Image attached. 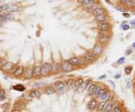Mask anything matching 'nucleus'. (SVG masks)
<instances>
[{"instance_id":"35","label":"nucleus","mask_w":135,"mask_h":112,"mask_svg":"<svg viewBox=\"0 0 135 112\" xmlns=\"http://www.w3.org/2000/svg\"><path fill=\"white\" fill-rule=\"evenodd\" d=\"M130 9H134L135 8V0H129L128 6H127Z\"/></svg>"},{"instance_id":"33","label":"nucleus","mask_w":135,"mask_h":112,"mask_svg":"<svg viewBox=\"0 0 135 112\" xmlns=\"http://www.w3.org/2000/svg\"><path fill=\"white\" fill-rule=\"evenodd\" d=\"M67 87L68 88V90H71V89H73L74 87V81L73 80H68V83H67Z\"/></svg>"},{"instance_id":"32","label":"nucleus","mask_w":135,"mask_h":112,"mask_svg":"<svg viewBox=\"0 0 135 112\" xmlns=\"http://www.w3.org/2000/svg\"><path fill=\"white\" fill-rule=\"evenodd\" d=\"M111 112H122V108L119 105H114Z\"/></svg>"},{"instance_id":"2","label":"nucleus","mask_w":135,"mask_h":112,"mask_svg":"<svg viewBox=\"0 0 135 112\" xmlns=\"http://www.w3.org/2000/svg\"><path fill=\"white\" fill-rule=\"evenodd\" d=\"M52 64L48 62H45L41 65V75L42 77H47L51 74Z\"/></svg>"},{"instance_id":"23","label":"nucleus","mask_w":135,"mask_h":112,"mask_svg":"<svg viewBox=\"0 0 135 112\" xmlns=\"http://www.w3.org/2000/svg\"><path fill=\"white\" fill-rule=\"evenodd\" d=\"M110 92L107 90L103 95L100 96L98 99H99L100 100H101V102H106V101H108V99H109V97H110Z\"/></svg>"},{"instance_id":"56","label":"nucleus","mask_w":135,"mask_h":112,"mask_svg":"<svg viewBox=\"0 0 135 112\" xmlns=\"http://www.w3.org/2000/svg\"><path fill=\"white\" fill-rule=\"evenodd\" d=\"M2 26V22H0V28Z\"/></svg>"},{"instance_id":"31","label":"nucleus","mask_w":135,"mask_h":112,"mask_svg":"<svg viewBox=\"0 0 135 112\" xmlns=\"http://www.w3.org/2000/svg\"><path fill=\"white\" fill-rule=\"evenodd\" d=\"M116 8V9L118 10L119 11H120V12H122V13H124V12H127V8L126 7H123V6H121V5H116L115 6Z\"/></svg>"},{"instance_id":"43","label":"nucleus","mask_w":135,"mask_h":112,"mask_svg":"<svg viewBox=\"0 0 135 112\" xmlns=\"http://www.w3.org/2000/svg\"><path fill=\"white\" fill-rule=\"evenodd\" d=\"M113 98H114V94H113V93H110V97H109V99H108V101H109V102H112V101H113Z\"/></svg>"},{"instance_id":"48","label":"nucleus","mask_w":135,"mask_h":112,"mask_svg":"<svg viewBox=\"0 0 135 112\" xmlns=\"http://www.w3.org/2000/svg\"><path fill=\"white\" fill-rule=\"evenodd\" d=\"M106 78V75H103L101 76H100L99 78H98V80H103V79H104Z\"/></svg>"},{"instance_id":"47","label":"nucleus","mask_w":135,"mask_h":112,"mask_svg":"<svg viewBox=\"0 0 135 112\" xmlns=\"http://www.w3.org/2000/svg\"><path fill=\"white\" fill-rule=\"evenodd\" d=\"M83 2H84V0H77V2L79 5H83Z\"/></svg>"},{"instance_id":"29","label":"nucleus","mask_w":135,"mask_h":112,"mask_svg":"<svg viewBox=\"0 0 135 112\" xmlns=\"http://www.w3.org/2000/svg\"><path fill=\"white\" fill-rule=\"evenodd\" d=\"M84 82V80H83V78H77L75 81H74V85H75V87L76 89H77L78 87H80L81 85H82Z\"/></svg>"},{"instance_id":"50","label":"nucleus","mask_w":135,"mask_h":112,"mask_svg":"<svg viewBox=\"0 0 135 112\" xmlns=\"http://www.w3.org/2000/svg\"><path fill=\"white\" fill-rule=\"evenodd\" d=\"M109 83L112 85V86H113V88L115 87V84H114V83H113V81H112V80H109Z\"/></svg>"},{"instance_id":"14","label":"nucleus","mask_w":135,"mask_h":112,"mask_svg":"<svg viewBox=\"0 0 135 112\" xmlns=\"http://www.w3.org/2000/svg\"><path fill=\"white\" fill-rule=\"evenodd\" d=\"M106 13V10L105 8H104L101 5H99L97 6V8L92 11V13L91 14L92 15H93V16H97V15H99V14H104Z\"/></svg>"},{"instance_id":"41","label":"nucleus","mask_w":135,"mask_h":112,"mask_svg":"<svg viewBox=\"0 0 135 112\" xmlns=\"http://www.w3.org/2000/svg\"><path fill=\"white\" fill-rule=\"evenodd\" d=\"M122 16L125 18H129L131 17V14L128 12H124V13H122Z\"/></svg>"},{"instance_id":"59","label":"nucleus","mask_w":135,"mask_h":112,"mask_svg":"<svg viewBox=\"0 0 135 112\" xmlns=\"http://www.w3.org/2000/svg\"><path fill=\"white\" fill-rule=\"evenodd\" d=\"M115 1H119V0H115Z\"/></svg>"},{"instance_id":"40","label":"nucleus","mask_w":135,"mask_h":112,"mask_svg":"<svg viewBox=\"0 0 135 112\" xmlns=\"http://www.w3.org/2000/svg\"><path fill=\"white\" fill-rule=\"evenodd\" d=\"M131 53H132V49L129 48V49H128V50L126 51L125 55H126V56H129L130 54H131Z\"/></svg>"},{"instance_id":"21","label":"nucleus","mask_w":135,"mask_h":112,"mask_svg":"<svg viewBox=\"0 0 135 112\" xmlns=\"http://www.w3.org/2000/svg\"><path fill=\"white\" fill-rule=\"evenodd\" d=\"M98 37H101V38H110L111 36H112V33L110 32H107V31H100V30H98Z\"/></svg>"},{"instance_id":"51","label":"nucleus","mask_w":135,"mask_h":112,"mask_svg":"<svg viewBox=\"0 0 135 112\" xmlns=\"http://www.w3.org/2000/svg\"><path fill=\"white\" fill-rule=\"evenodd\" d=\"M11 112H20V110H19V109H13L12 111H11Z\"/></svg>"},{"instance_id":"36","label":"nucleus","mask_w":135,"mask_h":112,"mask_svg":"<svg viewBox=\"0 0 135 112\" xmlns=\"http://www.w3.org/2000/svg\"><path fill=\"white\" fill-rule=\"evenodd\" d=\"M129 0H119V5L123 6V7H127L128 6Z\"/></svg>"},{"instance_id":"34","label":"nucleus","mask_w":135,"mask_h":112,"mask_svg":"<svg viewBox=\"0 0 135 112\" xmlns=\"http://www.w3.org/2000/svg\"><path fill=\"white\" fill-rule=\"evenodd\" d=\"M132 70H133V68L132 66H131V65H128V66H126L125 68V72L127 75H129L131 74Z\"/></svg>"},{"instance_id":"6","label":"nucleus","mask_w":135,"mask_h":112,"mask_svg":"<svg viewBox=\"0 0 135 112\" xmlns=\"http://www.w3.org/2000/svg\"><path fill=\"white\" fill-rule=\"evenodd\" d=\"M32 78H40L41 75V65H35L32 67Z\"/></svg>"},{"instance_id":"5","label":"nucleus","mask_w":135,"mask_h":112,"mask_svg":"<svg viewBox=\"0 0 135 112\" xmlns=\"http://www.w3.org/2000/svg\"><path fill=\"white\" fill-rule=\"evenodd\" d=\"M62 64V71L64 72H71L74 71V67L68 63V60H65L61 63Z\"/></svg>"},{"instance_id":"19","label":"nucleus","mask_w":135,"mask_h":112,"mask_svg":"<svg viewBox=\"0 0 135 112\" xmlns=\"http://www.w3.org/2000/svg\"><path fill=\"white\" fill-rule=\"evenodd\" d=\"M110 38H101V37H98V44H101L102 46H106L110 42Z\"/></svg>"},{"instance_id":"45","label":"nucleus","mask_w":135,"mask_h":112,"mask_svg":"<svg viewBox=\"0 0 135 112\" xmlns=\"http://www.w3.org/2000/svg\"><path fill=\"white\" fill-rule=\"evenodd\" d=\"M42 85H44V83H41V84L36 83L35 84H34V87H39L40 86H42Z\"/></svg>"},{"instance_id":"8","label":"nucleus","mask_w":135,"mask_h":112,"mask_svg":"<svg viewBox=\"0 0 135 112\" xmlns=\"http://www.w3.org/2000/svg\"><path fill=\"white\" fill-rule=\"evenodd\" d=\"M25 72V67L23 65H19L16 68L14 69V72H13V75L17 78H20V77L23 76Z\"/></svg>"},{"instance_id":"27","label":"nucleus","mask_w":135,"mask_h":112,"mask_svg":"<svg viewBox=\"0 0 135 112\" xmlns=\"http://www.w3.org/2000/svg\"><path fill=\"white\" fill-rule=\"evenodd\" d=\"M114 106V104L112 102H109L107 103V105L104 109V112H111L113 110V108Z\"/></svg>"},{"instance_id":"57","label":"nucleus","mask_w":135,"mask_h":112,"mask_svg":"<svg viewBox=\"0 0 135 112\" xmlns=\"http://www.w3.org/2000/svg\"><path fill=\"white\" fill-rule=\"evenodd\" d=\"M3 112H9V111H8V110H5Z\"/></svg>"},{"instance_id":"46","label":"nucleus","mask_w":135,"mask_h":112,"mask_svg":"<svg viewBox=\"0 0 135 112\" xmlns=\"http://www.w3.org/2000/svg\"><path fill=\"white\" fill-rule=\"evenodd\" d=\"M6 99V96L5 95V96H2L0 97V102H3V101H5V100Z\"/></svg>"},{"instance_id":"42","label":"nucleus","mask_w":135,"mask_h":112,"mask_svg":"<svg viewBox=\"0 0 135 112\" xmlns=\"http://www.w3.org/2000/svg\"><path fill=\"white\" fill-rule=\"evenodd\" d=\"M122 29L124 30V31H127V30H128L129 29H130V26H129V25H128V24H125V25H124L122 26Z\"/></svg>"},{"instance_id":"15","label":"nucleus","mask_w":135,"mask_h":112,"mask_svg":"<svg viewBox=\"0 0 135 112\" xmlns=\"http://www.w3.org/2000/svg\"><path fill=\"white\" fill-rule=\"evenodd\" d=\"M26 106V102L22 99L17 100L15 103L14 104V109H19L20 110L22 108H24Z\"/></svg>"},{"instance_id":"53","label":"nucleus","mask_w":135,"mask_h":112,"mask_svg":"<svg viewBox=\"0 0 135 112\" xmlns=\"http://www.w3.org/2000/svg\"><path fill=\"white\" fill-rule=\"evenodd\" d=\"M125 23H126V21H123V22H122V24H121V26H122H122H124V25H125Z\"/></svg>"},{"instance_id":"13","label":"nucleus","mask_w":135,"mask_h":112,"mask_svg":"<svg viewBox=\"0 0 135 112\" xmlns=\"http://www.w3.org/2000/svg\"><path fill=\"white\" fill-rule=\"evenodd\" d=\"M98 106V102L96 99L92 98L87 103V108L89 111H94Z\"/></svg>"},{"instance_id":"52","label":"nucleus","mask_w":135,"mask_h":112,"mask_svg":"<svg viewBox=\"0 0 135 112\" xmlns=\"http://www.w3.org/2000/svg\"><path fill=\"white\" fill-rule=\"evenodd\" d=\"M114 78H115L116 79H119V78H120V75H116Z\"/></svg>"},{"instance_id":"58","label":"nucleus","mask_w":135,"mask_h":112,"mask_svg":"<svg viewBox=\"0 0 135 112\" xmlns=\"http://www.w3.org/2000/svg\"><path fill=\"white\" fill-rule=\"evenodd\" d=\"M133 112H135V108H134V109H133Z\"/></svg>"},{"instance_id":"16","label":"nucleus","mask_w":135,"mask_h":112,"mask_svg":"<svg viewBox=\"0 0 135 112\" xmlns=\"http://www.w3.org/2000/svg\"><path fill=\"white\" fill-rule=\"evenodd\" d=\"M54 87H55V89L59 91H62V90H64L65 87H66V85H65V82L64 81H62V80H59V81H56L55 82V84H54Z\"/></svg>"},{"instance_id":"11","label":"nucleus","mask_w":135,"mask_h":112,"mask_svg":"<svg viewBox=\"0 0 135 112\" xmlns=\"http://www.w3.org/2000/svg\"><path fill=\"white\" fill-rule=\"evenodd\" d=\"M62 71V64L61 63H53L52 64V75H57Z\"/></svg>"},{"instance_id":"3","label":"nucleus","mask_w":135,"mask_h":112,"mask_svg":"<svg viewBox=\"0 0 135 112\" xmlns=\"http://www.w3.org/2000/svg\"><path fill=\"white\" fill-rule=\"evenodd\" d=\"M97 28L100 31H107V32H110L112 29V25L109 22L104 21L101 23H98L97 24Z\"/></svg>"},{"instance_id":"25","label":"nucleus","mask_w":135,"mask_h":112,"mask_svg":"<svg viewBox=\"0 0 135 112\" xmlns=\"http://www.w3.org/2000/svg\"><path fill=\"white\" fill-rule=\"evenodd\" d=\"M19 11V5L17 4H13V5H9V8L8 9V11L10 13L16 12V11Z\"/></svg>"},{"instance_id":"49","label":"nucleus","mask_w":135,"mask_h":112,"mask_svg":"<svg viewBox=\"0 0 135 112\" xmlns=\"http://www.w3.org/2000/svg\"><path fill=\"white\" fill-rule=\"evenodd\" d=\"M131 25H132L133 26H135V19H134V20H132L130 22Z\"/></svg>"},{"instance_id":"39","label":"nucleus","mask_w":135,"mask_h":112,"mask_svg":"<svg viewBox=\"0 0 135 112\" xmlns=\"http://www.w3.org/2000/svg\"><path fill=\"white\" fill-rule=\"evenodd\" d=\"M131 84H132V82H131V80H128V82H127V84H126V87H127V89H131Z\"/></svg>"},{"instance_id":"10","label":"nucleus","mask_w":135,"mask_h":112,"mask_svg":"<svg viewBox=\"0 0 135 112\" xmlns=\"http://www.w3.org/2000/svg\"><path fill=\"white\" fill-rule=\"evenodd\" d=\"M15 65L13 63H11V62H6V63L4 64L1 67V69L4 72H12L14 71Z\"/></svg>"},{"instance_id":"38","label":"nucleus","mask_w":135,"mask_h":112,"mask_svg":"<svg viewBox=\"0 0 135 112\" xmlns=\"http://www.w3.org/2000/svg\"><path fill=\"white\" fill-rule=\"evenodd\" d=\"M125 62V57H121L120 59H119L118 61H117V63L119 65H121V64H123Z\"/></svg>"},{"instance_id":"37","label":"nucleus","mask_w":135,"mask_h":112,"mask_svg":"<svg viewBox=\"0 0 135 112\" xmlns=\"http://www.w3.org/2000/svg\"><path fill=\"white\" fill-rule=\"evenodd\" d=\"M10 105H11V104H10L9 102H6V103H4L2 106V108H3V109L8 110V108H10Z\"/></svg>"},{"instance_id":"55","label":"nucleus","mask_w":135,"mask_h":112,"mask_svg":"<svg viewBox=\"0 0 135 112\" xmlns=\"http://www.w3.org/2000/svg\"><path fill=\"white\" fill-rule=\"evenodd\" d=\"M132 48H135V41L132 44Z\"/></svg>"},{"instance_id":"54","label":"nucleus","mask_w":135,"mask_h":112,"mask_svg":"<svg viewBox=\"0 0 135 112\" xmlns=\"http://www.w3.org/2000/svg\"><path fill=\"white\" fill-rule=\"evenodd\" d=\"M132 84H133V87H134V91H135V81H134Z\"/></svg>"},{"instance_id":"12","label":"nucleus","mask_w":135,"mask_h":112,"mask_svg":"<svg viewBox=\"0 0 135 112\" xmlns=\"http://www.w3.org/2000/svg\"><path fill=\"white\" fill-rule=\"evenodd\" d=\"M94 20L97 24H98V23H101V22H104V21H107L108 15L107 13L99 14V15H97V16L94 17Z\"/></svg>"},{"instance_id":"17","label":"nucleus","mask_w":135,"mask_h":112,"mask_svg":"<svg viewBox=\"0 0 135 112\" xmlns=\"http://www.w3.org/2000/svg\"><path fill=\"white\" fill-rule=\"evenodd\" d=\"M29 96H30L31 98H39L40 96H41V92L40 90H36V89H35V90H30L29 92Z\"/></svg>"},{"instance_id":"9","label":"nucleus","mask_w":135,"mask_h":112,"mask_svg":"<svg viewBox=\"0 0 135 112\" xmlns=\"http://www.w3.org/2000/svg\"><path fill=\"white\" fill-rule=\"evenodd\" d=\"M13 19L14 16L12 15V14L8 12V11L0 14V22H5L7 20H13Z\"/></svg>"},{"instance_id":"4","label":"nucleus","mask_w":135,"mask_h":112,"mask_svg":"<svg viewBox=\"0 0 135 112\" xmlns=\"http://www.w3.org/2000/svg\"><path fill=\"white\" fill-rule=\"evenodd\" d=\"M82 57L86 62H88V63H94V62L97 60V57L92 53V51H86L85 52L83 53V55L82 56Z\"/></svg>"},{"instance_id":"1","label":"nucleus","mask_w":135,"mask_h":112,"mask_svg":"<svg viewBox=\"0 0 135 112\" xmlns=\"http://www.w3.org/2000/svg\"><path fill=\"white\" fill-rule=\"evenodd\" d=\"M68 62L70 63L72 66L75 67H81L83 65H86V61L81 56H72L71 58H69L68 60Z\"/></svg>"},{"instance_id":"30","label":"nucleus","mask_w":135,"mask_h":112,"mask_svg":"<svg viewBox=\"0 0 135 112\" xmlns=\"http://www.w3.org/2000/svg\"><path fill=\"white\" fill-rule=\"evenodd\" d=\"M8 8H9V5H8V4H5V5H2V6H0V14L8 11Z\"/></svg>"},{"instance_id":"28","label":"nucleus","mask_w":135,"mask_h":112,"mask_svg":"<svg viewBox=\"0 0 135 112\" xmlns=\"http://www.w3.org/2000/svg\"><path fill=\"white\" fill-rule=\"evenodd\" d=\"M12 89L13 90H17V91H20V92H23L26 90L25 87L22 84H17V85H15V86H13Z\"/></svg>"},{"instance_id":"24","label":"nucleus","mask_w":135,"mask_h":112,"mask_svg":"<svg viewBox=\"0 0 135 112\" xmlns=\"http://www.w3.org/2000/svg\"><path fill=\"white\" fill-rule=\"evenodd\" d=\"M97 2H98V0H84L82 5L86 8L89 6L93 5L95 4H97Z\"/></svg>"},{"instance_id":"22","label":"nucleus","mask_w":135,"mask_h":112,"mask_svg":"<svg viewBox=\"0 0 135 112\" xmlns=\"http://www.w3.org/2000/svg\"><path fill=\"white\" fill-rule=\"evenodd\" d=\"M24 79H30L32 78V69L31 68H28L25 69L24 72Z\"/></svg>"},{"instance_id":"44","label":"nucleus","mask_w":135,"mask_h":112,"mask_svg":"<svg viewBox=\"0 0 135 112\" xmlns=\"http://www.w3.org/2000/svg\"><path fill=\"white\" fill-rule=\"evenodd\" d=\"M5 91L3 90V89H0V97L2 96H5Z\"/></svg>"},{"instance_id":"26","label":"nucleus","mask_w":135,"mask_h":112,"mask_svg":"<svg viewBox=\"0 0 135 112\" xmlns=\"http://www.w3.org/2000/svg\"><path fill=\"white\" fill-rule=\"evenodd\" d=\"M107 105V102H100L99 103H98V106L96 108L98 112H102L104 111V109Z\"/></svg>"},{"instance_id":"18","label":"nucleus","mask_w":135,"mask_h":112,"mask_svg":"<svg viewBox=\"0 0 135 112\" xmlns=\"http://www.w3.org/2000/svg\"><path fill=\"white\" fill-rule=\"evenodd\" d=\"M44 92L47 95H53L55 94L56 92V90L55 89L53 86H51V85H50V86H47L46 87L45 90H44Z\"/></svg>"},{"instance_id":"20","label":"nucleus","mask_w":135,"mask_h":112,"mask_svg":"<svg viewBox=\"0 0 135 112\" xmlns=\"http://www.w3.org/2000/svg\"><path fill=\"white\" fill-rule=\"evenodd\" d=\"M98 86L96 85L95 84H92L89 87V88L87 89V92H88V94L91 96H93L96 90V89H97Z\"/></svg>"},{"instance_id":"7","label":"nucleus","mask_w":135,"mask_h":112,"mask_svg":"<svg viewBox=\"0 0 135 112\" xmlns=\"http://www.w3.org/2000/svg\"><path fill=\"white\" fill-rule=\"evenodd\" d=\"M92 52V53L96 56V57H98L101 56L103 52H104V47L102 45L99 44H96L93 48H92V50L91 51Z\"/></svg>"}]
</instances>
